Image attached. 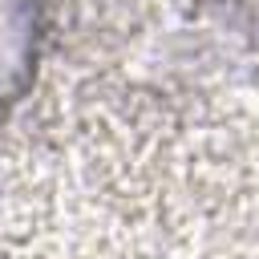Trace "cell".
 <instances>
[{"instance_id": "obj_1", "label": "cell", "mask_w": 259, "mask_h": 259, "mask_svg": "<svg viewBox=\"0 0 259 259\" xmlns=\"http://www.w3.org/2000/svg\"><path fill=\"white\" fill-rule=\"evenodd\" d=\"M53 0H0V125L28 101L53 49Z\"/></svg>"}]
</instances>
